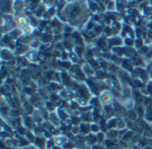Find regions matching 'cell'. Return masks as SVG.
I'll use <instances>...</instances> for the list:
<instances>
[{
	"mask_svg": "<svg viewBox=\"0 0 152 149\" xmlns=\"http://www.w3.org/2000/svg\"><path fill=\"white\" fill-rule=\"evenodd\" d=\"M113 95L112 93L109 90H103L101 92V94L99 96L100 101L102 103V105H109L110 104L113 103Z\"/></svg>",
	"mask_w": 152,
	"mask_h": 149,
	"instance_id": "obj_1",
	"label": "cell"
},
{
	"mask_svg": "<svg viewBox=\"0 0 152 149\" xmlns=\"http://www.w3.org/2000/svg\"><path fill=\"white\" fill-rule=\"evenodd\" d=\"M22 125L28 130H33L36 127L31 115H22Z\"/></svg>",
	"mask_w": 152,
	"mask_h": 149,
	"instance_id": "obj_2",
	"label": "cell"
},
{
	"mask_svg": "<svg viewBox=\"0 0 152 149\" xmlns=\"http://www.w3.org/2000/svg\"><path fill=\"white\" fill-rule=\"evenodd\" d=\"M117 77H118L119 82L121 83V85H126L130 81L131 75L128 71H126L125 70H119L117 72Z\"/></svg>",
	"mask_w": 152,
	"mask_h": 149,
	"instance_id": "obj_3",
	"label": "cell"
},
{
	"mask_svg": "<svg viewBox=\"0 0 152 149\" xmlns=\"http://www.w3.org/2000/svg\"><path fill=\"white\" fill-rule=\"evenodd\" d=\"M102 115L104 117V119H106L107 121L115 117V110H114V107L110 105H104L102 107Z\"/></svg>",
	"mask_w": 152,
	"mask_h": 149,
	"instance_id": "obj_4",
	"label": "cell"
},
{
	"mask_svg": "<svg viewBox=\"0 0 152 149\" xmlns=\"http://www.w3.org/2000/svg\"><path fill=\"white\" fill-rule=\"evenodd\" d=\"M48 121L55 128H58L60 129L61 126H62V121L60 120L58 114H57V112H53V113H50V115H49V120Z\"/></svg>",
	"mask_w": 152,
	"mask_h": 149,
	"instance_id": "obj_5",
	"label": "cell"
},
{
	"mask_svg": "<svg viewBox=\"0 0 152 149\" xmlns=\"http://www.w3.org/2000/svg\"><path fill=\"white\" fill-rule=\"evenodd\" d=\"M54 142H55V145L58 147H63V145H65V143H67L68 141H69V137L66 134H61L58 136H54Z\"/></svg>",
	"mask_w": 152,
	"mask_h": 149,
	"instance_id": "obj_6",
	"label": "cell"
},
{
	"mask_svg": "<svg viewBox=\"0 0 152 149\" xmlns=\"http://www.w3.org/2000/svg\"><path fill=\"white\" fill-rule=\"evenodd\" d=\"M81 70L83 71L84 74L88 77V78H92V77H95V73L96 71H94V69L91 66L90 64H85L82 65L81 67Z\"/></svg>",
	"mask_w": 152,
	"mask_h": 149,
	"instance_id": "obj_7",
	"label": "cell"
},
{
	"mask_svg": "<svg viewBox=\"0 0 152 149\" xmlns=\"http://www.w3.org/2000/svg\"><path fill=\"white\" fill-rule=\"evenodd\" d=\"M24 115H32L34 114V112L36 110V108L34 107V105L28 100L22 103V106Z\"/></svg>",
	"mask_w": 152,
	"mask_h": 149,
	"instance_id": "obj_8",
	"label": "cell"
},
{
	"mask_svg": "<svg viewBox=\"0 0 152 149\" xmlns=\"http://www.w3.org/2000/svg\"><path fill=\"white\" fill-rule=\"evenodd\" d=\"M46 138L44 136H37L33 143L34 146L37 149H46Z\"/></svg>",
	"mask_w": 152,
	"mask_h": 149,
	"instance_id": "obj_9",
	"label": "cell"
},
{
	"mask_svg": "<svg viewBox=\"0 0 152 149\" xmlns=\"http://www.w3.org/2000/svg\"><path fill=\"white\" fill-rule=\"evenodd\" d=\"M106 138L110 140H119V130L117 129H109L106 132Z\"/></svg>",
	"mask_w": 152,
	"mask_h": 149,
	"instance_id": "obj_10",
	"label": "cell"
},
{
	"mask_svg": "<svg viewBox=\"0 0 152 149\" xmlns=\"http://www.w3.org/2000/svg\"><path fill=\"white\" fill-rule=\"evenodd\" d=\"M80 134L83 136H87L91 133V123L82 121L79 125Z\"/></svg>",
	"mask_w": 152,
	"mask_h": 149,
	"instance_id": "obj_11",
	"label": "cell"
},
{
	"mask_svg": "<svg viewBox=\"0 0 152 149\" xmlns=\"http://www.w3.org/2000/svg\"><path fill=\"white\" fill-rule=\"evenodd\" d=\"M139 118L137 113L135 109H132V110H128L126 112V114H125V120L126 121H134L135 122L137 121V119Z\"/></svg>",
	"mask_w": 152,
	"mask_h": 149,
	"instance_id": "obj_12",
	"label": "cell"
},
{
	"mask_svg": "<svg viewBox=\"0 0 152 149\" xmlns=\"http://www.w3.org/2000/svg\"><path fill=\"white\" fill-rule=\"evenodd\" d=\"M80 119L84 122H89L92 123L93 122V116H92V112H86V113H82L80 114Z\"/></svg>",
	"mask_w": 152,
	"mask_h": 149,
	"instance_id": "obj_13",
	"label": "cell"
},
{
	"mask_svg": "<svg viewBox=\"0 0 152 149\" xmlns=\"http://www.w3.org/2000/svg\"><path fill=\"white\" fill-rule=\"evenodd\" d=\"M85 139H86V145H89V146H92V145H96V144H99L96 134L90 133L89 135L85 136Z\"/></svg>",
	"mask_w": 152,
	"mask_h": 149,
	"instance_id": "obj_14",
	"label": "cell"
},
{
	"mask_svg": "<svg viewBox=\"0 0 152 149\" xmlns=\"http://www.w3.org/2000/svg\"><path fill=\"white\" fill-rule=\"evenodd\" d=\"M118 120L119 118L118 117H113L109 120L107 121V126H108V129H117V125H118Z\"/></svg>",
	"mask_w": 152,
	"mask_h": 149,
	"instance_id": "obj_15",
	"label": "cell"
},
{
	"mask_svg": "<svg viewBox=\"0 0 152 149\" xmlns=\"http://www.w3.org/2000/svg\"><path fill=\"white\" fill-rule=\"evenodd\" d=\"M61 74H62V82L65 86L69 87L70 84H71V82H72V80H71L70 76L68 75V73H67L66 71L62 72Z\"/></svg>",
	"mask_w": 152,
	"mask_h": 149,
	"instance_id": "obj_16",
	"label": "cell"
},
{
	"mask_svg": "<svg viewBox=\"0 0 152 149\" xmlns=\"http://www.w3.org/2000/svg\"><path fill=\"white\" fill-rule=\"evenodd\" d=\"M45 107L46 108V110L49 113H53V112H56L57 109H58V106L55 105L52 101H46L45 103Z\"/></svg>",
	"mask_w": 152,
	"mask_h": 149,
	"instance_id": "obj_17",
	"label": "cell"
},
{
	"mask_svg": "<svg viewBox=\"0 0 152 149\" xmlns=\"http://www.w3.org/2000/svg\"><path fill=\"white\" fill-rule=\"evenodd\" d=\"M27 131H28V129L23 125H21L20 127H18L16 129L15 134L16 135H19L20 137H25V135L27 134Z\"/></svg>",
	"mask_w": 152,
	"mask_h": 149,
	"instance_id": "obj_18",
	"label": "cell"
},
{
	"mask_svg": "<svg viewBox=\"0 0 152 149\" xmlns=\"http://www.w3.org/2000/svg\"><path fill=\"white\" fill-rule=\"evenodd\" d=\"M127 129V121L125 118H120L118 120V122L117 125V129L122 130V129Z\"/></svg>",
	"mask_w": 152,
	"mask_h": 149,
	"instance_id": "obj_19",
	"label": "cell"
},
{
	"mask_svg": "<svg viewBox=\"0 0 152 149\" xmlns=\"http://www.w3.org/2000/svg\"><path fill=\"white\" fill-rule=\"evenodd\" d=\"M101 131L100 124L97 122H92L91 123V133L92 134H98Z\"/></svg>",
	"mask_w": 152,
	"mask_h": 149,
	"instance_id": "obj_20",
	"label": "cell"
},
{
	"mask_svg": "<svg viewBox=\"0 0 152 149\" xmlns=\"http://www.w3.org/2000/svg\"><path fill=\"white\" fill-rule=\"evenodd\" d=\"M62 88V87L60 86V83H57V82H51L49 84V90L52 91V92H57L59 91L60 89Z\"/></svg>",
	"mask_w": 152,
	"mask_h": 149,
	"instance_id": "obj_21",
	"label": "cell"
},
{
	"mask_svg": "<svg viewBox=\"0 0 152 149\" xmlns=\"http://www.w3.org/2000/svg\"><path fill=\"white\" fill-rule=\"evenodd\" d=\"M25 138H26L31 144H33L34 141H35V139H36V134L33 132V130H28L27 134L25 135Z\"/></svg>",
	"mask_w": 152,
	"mask_h": 149,
	"instance_id": "obj_22",
	"label": "cell"
},
{
	"mask_svg": "<svg viewBox=\"0 0 152 149\" xmlns=\"http://www.w3.org/2000/svg\"><path fill=\"white\" fill-rule=\"evenodd\" d=\"M2 59L6 60V61H10L13 60V55L10 52H8L7 50H3L2 51Z\"/></svg>",
	"mask_w": 152,
	"mask_h": 149,
	"instance_id": "obj_23",
	"label": "cell"
},
{
	"mask_svg": "<svg viewBox=\"0 0 152 149\" xmlns=\"http://www.w3.org/2000/svg\"><path fill=\"white\" fill-rule=\"evenodd\" d=\"M96 137H97V139H98V143L99 144H103L104 141L107 139L106 133L105 132H102V131H100L98 134H96Z\"/></svg>",
	"mask_w": 152,
	"mask_h": 149,
	"instance_id": "obj_24",
	"label": "cell"
},
{
	"mask_svg": "<svg viewBox=\"0 0 152 149\" xmlns=\"http://www.w3.org/2000/svg\"><path fill=\"white\" fill-rule=\"evenodd\" d=\"M54 146H55V142H54V138H53V137L46 140V149H53Z\"/></svg>",
	"mask_w": 152,
	"mask_h": 149,
	"instance_id": "obj_25",
	"label": "cell"
},
{
	"mask_svg": "<svg viewBox=\"0 0 152 149\" xmlns=\"http://www.w3.org/2000/svg\"><path fill=\"white\" fill-rule=\"evenodd\" d=\"M70 133L74 136H78L80 134V129H79V125H72Z\"/></svg>",
	"mask_w": 152,
	"mask_h": 149,
	"instance_id": "obj_26",
	"label": "cell"
},
{
	"mask_svg": "<svg viewBox=\"0 0 152 149\" xmlns=\"http://www.w3.org/2000/svg\"><path fill=\"white\" fill-rule=\"evenodd\" d=\"M95 77L99 80H105L106 79V72L102 71V70H99V71H96V73H95Z\"/></svg>",
	"mask_w": 152,
	"mask_h": 149,
	"instance_id": "obj_27",
	"label": "cell"
},
{
	"mask_svg": "<svg viewBox=\"0 0 152 149\" xmlns=\"http://www.w3.org/2000/svg\"><path fill=\"white\" fill-rule=\"evenodd\" d=\"M79 12H80L79 7H78V6H74V7H72L71 10H70V16H71V17L77 16V15L79 13Z\"/></svg>",
	"mask_w": 152,
	"mask_h": 149,
	"instance_id": "obj_28",
	"label": "cell"
},
{
	"mask_svg": "<svg viewBox=\"0 0 152 149\" xmlns=\"http://www.w3.org/2000/svg\"><path fill=\"white\" fill-rule=\"evenodd\" d=\"M91 149H106V148L102 144H96V145L91 146Z\"/></svg>",
	"mask_w": 152,
	"mask_h": 149,
	"instance_id": "obj_29",
	"label": "cell"
},
{
	"mask_svg": "<svg viewBox=\"0 0 152 149\" xmlns=\"http://www.w3.org/2000/svg\"><path fill=\"white\" fill-rule=\"evenodd\" d=\"M14 7H15L16 9H20L21 7H22V1H20V0H18V1H16L15 4H14Z\"/></svg>",
	"mask_w": 152,
	"mask_h": 149,
	"instance_id": "obj_30",
	"label": "cell"
},
{
	"mask_svg": "<svg viewBox=\"0 0 152 149\" xmlns=\"http://www.w3.org/2000/svg\"><path fill=\"white\" fill-rule=\"evenodd\" d=\"M62 67L65 68V69H70V68L72 67V66H71V64L69 63V62H63V63L62 64Z\"/></svg>",
	"mask_w": 152,
	"mask_h": 149,
	"instance_id": "obj_31",
	"label": "cell"
},
{
	"mask_svg": "<svg viewBox=\"0 0 152 149\" xmlns=\"http://www.w3.org/2000/svg\"><path fill=\"white\" fill-rule=\"evenodd\" d=\"M110 44H114V45H119L120 44V40H118V39H113L112 40H110Z\"/></svg>",
	"mask_w": 152,
	"mask_h": 149,
	"instance_id": "obj_32",
	"label": "cell"
},
{
	"mask_svg": "<svg viewBox=\"0 0 152 149\" xmlns=\"http://www.w3.org/2000/svg\"><path fill=\"white\" fill-rule=\"evenodd\" d=\"M148 47H141V50H140V53H141V54H146V53H148Z\"/></svg>",
	"mask_w": 152,
	"mask_h": 149,
	"instance_id": "obj_33",
	"label": "cell"
},
{
	"mask_svg": "<svg viewBox=\"0 0 152 149\" xmlns=\"http://www.w3.org/2000/svg\"><path fill=\"white\" fill-rule=\"evenodd\" d=\"M19 35H20V31L17 30H13V31L12 32V36L13 37V38H16V37L19 36Z\"/></svg>",
	"mask_w": 152,
	"mask_h": 149,
	"instance_id": "obj_34",
	"label": "cell"
},
{
	"mask_svg": "<svg viewBox=\"0 0 152 149\" xmlns=\"http://www.w3.org/2000/svg\"><path fill=\"white\" fill-rule=\"evenodd\" d=\"M76 52H77V54H78V56H81L82 54V49L80 47H77L76 48Z\"/></svg>",
	"mask_w": 152,
	"mask_h": 149,
	"instance_id": "obj_35",
	"label": "cell"
},
{
	"mask_svg": "<svg viewBox=\"0 0 152 149\" xmlns=\"http://www.w3.org/2000/svg\"><path fill=\"white\" fill-rule=\"evenodd\" d=\"M19 21H20V23H21L22 24H26V23H27L26 19H25V18H23V17H21L20 19H19Z\"/></svg>",
	"mask_w": 152,
	"mask_h": 149,
	"instance_id": "obj_36",
	"label": "cell"
},
{
	"mask_svg": "<svg viewBox=\"0 0 152 149\" xmlns=\"http://www.w3.org/2000/svg\"><path fill=\"white\" fill-rule=\"evenodd\" d=\"M141 45H142V42H141V40H136V42H135V46H136L137 47H141Z\"/></svg>",
	"mask_w": 152,
	"mask_h": 149,
	"instance_id": "obj_37",
	"label": "cell"
},
{
	"mask_svg": "<svg viewBox=\"0 0 152 149\" xmlns=\"http://www.w3.org/2000/svg\"><path fill=\"white\" fill-rule=\"evenodd\" d=\"M125 44L127 45V46H132V41L131 40H125Z\"/></svg>",
	"mask_w": 152,
	"mask_h": 149,
	"instance_id": "obj_38",
	"label": "cell"
},
{
	"mask_svg": "<svg viewBox=\"0 0 152 149\" xmlns=\"http://www.w3.org/2000/svg\"><path fill=\"white\" fill-rule=\"evenodd\" d=\"M113 6H114V4L111 2V3H109V4L108 5V7H107V8H108L109 10H111V9L113 8Z\"/></svg>",
	"mask_w": 152,
	"mask_h": 149,
	"instance_id": "obj_39",
	"label": "cell"
},
{
	"mask_svg": "<svg viewBox=\"0 0 152 149\" xmlns=\"http://www.w3.org/2000/svg\"><path fill=\"white\" fill-rule=\"evenodd\" d=\"M148 73H149V77H150V80L152 81V70L148 71Z\"/></svg>",
	"mask_w": 152,
	"mask_h": 149,
	"instance_id": "obj_40",
	"label": "cell"
},
{
	"mask_svg": "<svg viewBox=\"0 0 152 149\" xmlns=\"http://www.w3.org/2000/svg\"><path fill=\"white\" fill-rule=\"evenodd\" d=\"M62 59H67V54H62Z\"/></svg>",
	"mask_w": 152,
	"mask_h": 149,
	"instance_id": "obj_41",
	"label": "cell"
},
{
	"mask_svg": "<svg viewBox=\"0 0 152 149\" xmlns=\"http://www.w3.org/2000/svg\"><path fill=\"white\" fill-rule=\"evenodd\" d=\"M31 2H34V3H36V2H39V0H30Z\"/></svg>",
	"mask_w": 152,
	"mask_h": 149,
	"instance_id": "obj_42",
	"label": "cell"
},
{
	"mask_svg": "<svg viewBox=\"0 0 152 149\" xmlns=\"http://www.w3.org/2000/svg\"><path fill=\"white\" fill-rule=\"evenodd\" d=\"M45 2L49 3V2H53V0H45Z\"/></svg>",
	"mask_w": 152,
	"mask_h": 149,
	"instance_id": "obj_43",
	"label": "cell"
},
{
	"mask_svg": "<svg viewBox=\"0 0 152 149\" xmlns=\"http://www.w3.org/2000/svg\"><path fill=\"white\" fill-rule=\"evenodd\" d=\"M149 145L152 146V139H150V143H149Z\"/></svg>",
	"mask_w": 152,
	"mask_h": 149,
	"instance_id": "obj_44",
	"label": "cell"
},
{
	"mask_svg": "<svg viewBox=\"0 0 152 149\" xmlns=\"http://www.w3.org/2000/svg\"><path fill=\"white\" fill-rule=\"evenodd\" d=\"M150 66H152V59H151V62H150Z\"/></svg>",
	"mask_w": 152,
	"mask_h": 149,
	"instance_id": "obj_45",
	"label": "cell"
},
{
	"mask_svg": "<svg viewBox=\"0 0 152 149\" xmlns=\"http://www.w3.org/2000/svg\"><path fill=\"white\" fill-rule=\"evenodd\" d=\"M126 149H134V148H130V147H128V148H126Z\"/></svg>",
	"mask_w": 152,
	"mask_h": 149,
	"instance_id": "obj_46",
	"label": "cell"
},
{
	"mask_svg": "<svg viewBox=\"0 0 152 149\" xmlns=\"http://www.w3.org/2000/svg\"><path fill=\"white\" fill-rule=\"evenodd\" d=\"M35 149H37V148H35Z\"/></svg>",
	"mask_w": 152,
	"mask_h": 149,
	"instance_id": "obj_47",
	"label": "cell"
}]
</instances>
